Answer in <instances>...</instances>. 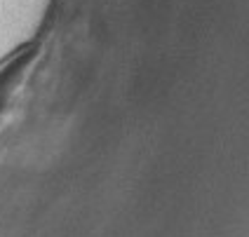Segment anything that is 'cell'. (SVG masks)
I'll list each match as a JSON object with an SVG mask.
<instances>
[{
	"mask_svg": "<svg viewBox=\"0 0 249 237\" xmlns=\"http://www.w3.org/2000/svg\"><path fill=\"white\" fill-rule=\"evenodd\" d=\"M24 56H17L14 61H10L5 68L0 70V108H2V103H5V97L12 92V87L17 85V78H19V73L24 70Z\"/></svg>",
	"mask_w": 249,
	"mask_h": 237,
	"instance_id": "6da1fadb",
	"label": "cell"
}]
</instances>
